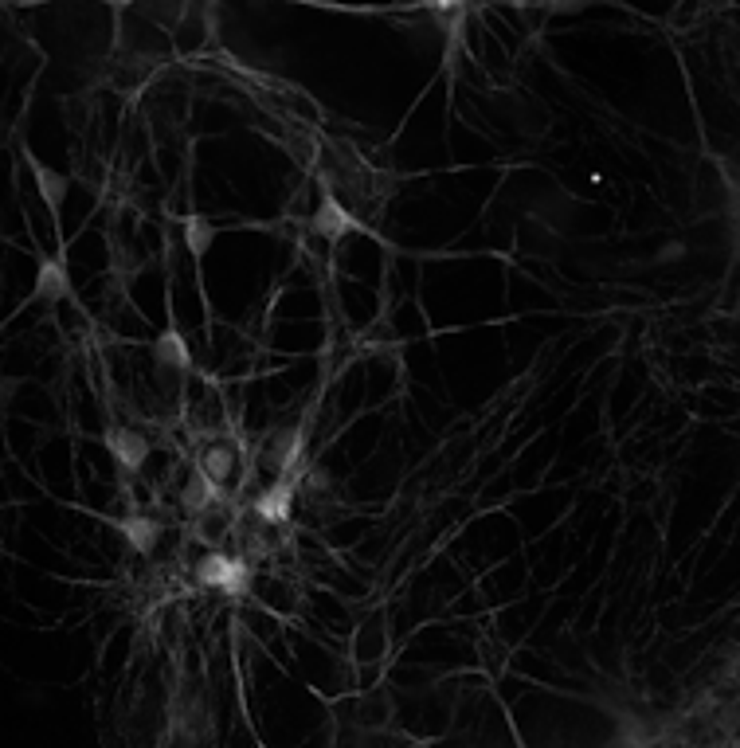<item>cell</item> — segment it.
I'll return each mask as SVG.
<instances>
[{"label": "cell", "instance_id": "1", "mask_svg": "<svg viewBox=\"0 0 740 748\" xmlns=\"http://www.w3.org/2000/svg\"><path fill=\"white\" fill-rule=\"evenodd\" d=\"M196 580L204 588H220L228 596H239L251 580V568L239 561V557H228V553H208L204 561L196 564Z\"/></svg>", "mask_w": 740, "mask_h": 748}, {"label": "cell", "instance_id": "7", "mask_svg": "<svg viewBox=\"0 0 740 748\" xmlns=\"http://www.w3.org/2000/svg\"><path fill=\"white\" fill-rule=\"evenodd\" d=\"M122 533H126V541H130L138 553H153V549H157V537H161V525H157L153 517L138 514V517H126V521H122Z\"/></svg>", "mask_w": 740, "mask_h": 748}, {"label": "cell", "instance_id": "2", "mask_svg": "<svg viewBox=\"0 0 740 748\" xmlns=\"http://www.w3.org/2000/svg\"><path fill=\"white\" fill-rule=\"evenodd\" d=\"M106 447H110L114 463L126 470V474H138V470L145 467V459H149V439H145L141 431H134V427H114V431H106Z\"/></svg>", "mask_w": 740, "mask_h": 748}, {"label": "cell", "instance_id": "9", "mask_svg": "<svg viewBox=\"0 0 740 748\" xmlns=\"http://www.w3.org/2000/svg\"><path fill=\"white\" fill-rule=\"evenodd\" d=\"M314 224H318V228H322L325 235H341L345 228H349V216L341 212V204H337V200H325L322 216H318Z\"/></svg>", "mask_w": 740, "mask_h": 748}, {"label": "cell", "instance_id": "8", "mask_svg": "<svg viewBox=\"0 0 740 748\" xmlns=\"http://www.w3.org/2000/svg\"><path fill=\"white\" fill-rule=\"evenodd\" d=\"M32 173H36V181H40V196H44V204L55 212V208L67 200V177L51 173V169H44V165H32Z\"/></svg>", "mask_w": 740, "mask_h": 748}, {"label": "cell", "instance_id": "10", "mask_svg": "<svg viewBox=\"0 0 740 748\" xmlns=\"http://www.w3.org/2000/svg\"><path fill=\"white\" fill-rule=\"evenodd\" d=\"M185 232H188V243H192L196 255L208 251V243H212V228H208L204 220H185Z\"/></svg>", "mask_w": 740, "mask_h": 748}, {"label": "cell", "instance_id": "5", "mask_svg": "<svg viewBox=\"0 0 740 748\" xmlns=\"http://www.w3.org/2000/svg\"><path fill=\"white\" fill-rule=\"evenodd\" d=\"M153 361H157L161 369H169V373H188V369H192V357H188V349H185V337H181L177 329L161 333V337L153 341Z\"/></svg>", "mask_w": 740, "mask_h": 748}, {"label": "cell", "instance_id": "4", "mask_svg": "<svg viewBox=\"0 0 740 748\" xmlns=\"http://www.w3.org/2000/svg\"><path fill=\"white\" fill-rule=\"evenodd\" d=\"M290 502H294V482L278 478L275 486H267V490L255 498V514L263 517V521H271V525H282V521L290 517Z\"/></svg>", "mask_w": 740, "mask_h": 748}, {"label": "cell", "instance_id": "3", "mask_svg": "<svg viewBox=\"0 0 740 748\" xmlns=\"http://www.w3.org/2000/svg\"><path fill=\"white\" fill-rule=\"evenodd\" d=\"M196 470H204L212 482H232L235 474H239V447L235 443H208L204 451H200V463H196Z\"/></svg>", "mask_w": 740, "mask_h": 748}, {"label": "cell", "instance_id": "6", "mask_svg": "<svg viewBox=\"0 0 740 748\" xmlns=\"http://www.w3.org/2000/svg\"><path fill=\"white\" fill-rule=\"evenodd\" d=\"M71 294V282H67V271H63V263L59 259H51V263H44L40 267V282H36V298L40 302H63Z\"/></svg>", "mask_w": 740, "mask_h": 748}]
</instances>
